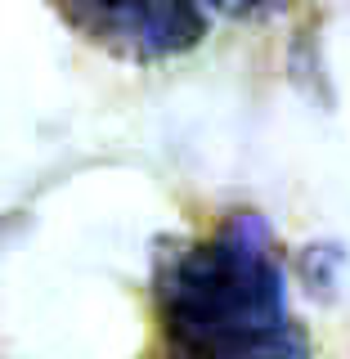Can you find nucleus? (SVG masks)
Masks as SVG:
<instances>
[{
  "label": "nucleus",
  "mask_w": 350,
  "mask_h": 359,
  "mask_svg": "<svg viewBox=\"0 0 350 359\" xmlns=\"http://www.w3.org/2000/svg\"><path fill=\"white\" fill-rule=\"evenodd\" d=\"M157 328L166 346L198 359H297L310 351L288 306V274L269 224L229 211L207 238L180 243L157 261Z\"/></svg>",
  "instance_id": "1"
},
{
  "label": "nucleus",
  "mask_w": 350,
  "mask_h": 359,
  "mask_svg": "<svg viewBox=\"0 0 350 359\" xmlns=\"http://www.w3.org/2000/svg\"><path fill=\"white\" fill-rule=\"evenodd\" d=\"M86 45L121 63H166L207 36L202 0H45Z\"/></svg>",
  "instance_id": "2"
},
{
  "label": "nucleus",
  "mask_w": 350,
  "mask_h": 359,
  "mask_svg": "<svg viewBox=\"0 0 350 359\" xmlns=\"http://www.w3.org/2000/svg\"><path fill=\"white\" fill-rule=\"evenodd\" d=\"M202 9H216L224 18L256 22V18H274L278 9H288V0H202Z\"/></svg>",
  "instance_id": "3"
}]
</instances>
